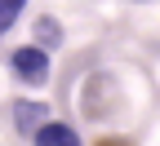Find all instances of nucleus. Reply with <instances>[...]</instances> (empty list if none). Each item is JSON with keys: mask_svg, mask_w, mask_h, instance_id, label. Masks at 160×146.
I'll use <instances>...</instances> for the list:
<instances>
[{"mask_svg": "<svg viewBox=\"0 0 160 146\" xmlns=\"http://www.w3.org/2000/svg\"><path fill=\"white\" fill-rule=\"evenodd\" d=\"M22 5H27V0H0V35H5V31H9V27L18 22Z\"/></svg>", "mask_w": 160, "mask_h": 146, "instance_id": "39448f33", "label": "nucleus"}, {"mask_svg": "<svg viewBox=\"0 0 160 146\" xmlns=\"http://www.w3.org/2000/svg\"><path fill=\"white\" fill-rule=\"evenodd\" d=\"M36 40H45V49L62 45V31H58V22H53V18H40V22H36Z\"/></svg>", "mask_w": 160, "mask_h": 146, "instance_id": "20e7f679", "label": "nucleus"}, {"mask_svg": "<svg viewBox=\"0 0 160 146\" xmlns=\"http://www.w3.org/2000/svg\"><path fill=\"white\" fill-rule=\"evenodd\" d=\"M45 115H49V106H45V102H18V106H13L18 129H22V133H31V137L45 129Z\"/></svg>", "mask_w": 160, "mask_h": 146, "instance_id": "f03ea898", "label": "nucleus"}, {"mask_svg": "<svg viewBox=\"0 0 160 146\" xmlns=\"http://www.w3.org/2000/svg\"><path fill=\"white\" fill-rule=\"evenodd\" d=\"M36 146H80V137L67 124H45V129L36 133Z\"/></svg>", "mask_w": 160, "mask_h": 146, "instance_id": "7ed1b4c3", "label": "nucleus"}, {"mask_svg": "<svg viewBox=\"0 0 160 146\" xmlns=\"http://www.w3.org/2000/svg\"><path fill=\"white\" fill-rule=\"evenodd\" d=\"M9 67H13L18 80H27V84H45L49 80V53L40 45H22V49H13Z\"/></svg>", "mask_w": 160, "mask_h": 146, "instance_id": "f257e3e1", "label": "nucleus"}, {"mask_svg": "<svg viewBox=\"0 0 160 146\" xmlns=\"http://www.w3.org/2000/svg\"><path fill=\"white\" fill-rule=\"evenodd\" d=\"M98 146H133V142H125V137H102Z\"/></svg>", "mask_w": 160, "mask_h": 146, "instance_id": "423d86ee", "label": "nucleus"}]
</instances>
